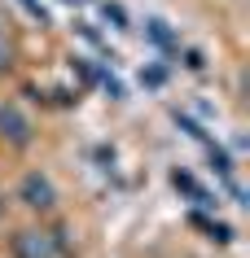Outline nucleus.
Instances as JSON below:
<instances>
[{
	"label": "nucleus",
	"mask_w": 250,
	"mask_h": 258,
	"mask_svg": "<svg viewBox=\"0 0 250 258\" xmlns=\"http://www.w3.org/2000/svg\"><path fill=\"white\" fill-rule=\"evenodd\" d=\"M18 202L31 206V210H53V206H57L53 179L44 175V171H27V175H22V184H18Z\"/></svg>",
	"instance_id": "f257e3e1"
},
{
	"label": "nucleus",
	"mask_w": 250,
	"mask_h": 258,
	"mask_svg": "<svg viewBox=\"0 0 250 258\" xmlns=\"http://www.w3.org/2000/svg\"><path fill=\"white\" fill-rule=\"evenodd\" d=\"M0 140H9V145H31V118L22 114L18 105H0Z\"/></svg>",
	"instance_id": "f03ea898"
},
{
	"label": "nucleus",
	"mask_w": 250,
	"mask_h": 258,
	"mask_svg": "<svg viewBox=\"0 0 250 258\" xmlns=\"http://www.w3.org/2000/svg\"><path fill=\"white\" fill-rule=\"evenodd\" d=\"M14 258H57L53 236H44V232H14Z\"/></svg>",
	"instance_id": "7ed1b4c3"
},
{
	"label": "nucleus",
	"mask_w": 250,
	"mask_h": 258,
	"mask_svg": "<svg viewBox=\"0 0 250 258\" xmlns=\"http://www.w3.org/2000/svg\"><path fill=\"white\" fill-rule=\"evenodd\" d=\"M193 228H202L211 236V241H233V228H228V223H220V219H202V215H193Z\"/></svg>",
	"instance_id": "20e7f679"
},
{
	"label": "nucleus",
	"mask_w": 250,
	"mask_h": 258,
	"mask_svg": "<svg viewBox=\"0 0 250 258\" xmlns=\"http://www.w3.org/2000/svg\"><path fill=\"white\" fill-rule=\"evenodd\" d=\"M211 166H215V171H220L224 179H233V162H228V153H224V149H215V145H211Z\"/></svg>",
	"instance_id": "39448f33"
},
{
	"label": "nucleus",
	"mask_w": 250,
	"mask_h": 258,
	"mask_svg": "<svg viewBox=\"0 0 250 258\" xmlns=\"http://www.w3.org/2000/svg\"><path fill=\"white\" fill-rule=\"evenodd\" d=\"M145 31H149V40H154V44H163V48H171V31H167V22H158V18H154V22H149Z\"/></svg>",
	"instance_id": "423d86ee"
},
{
	"label": "nucleus",
	"mask_w": 250,
	"mask_h": 258,
	"mask_svg": "<svg viewBox=\"0 0 250 258\" xmlns=\"http://www.w3.org/2000/svg\"><path fill=\"white\" fill-rule=\"evenodd\" d=\"M106 18H110V22H114L119 31H127V14L119 9V5H110V0H106Z\"/></svg>",
	"instance_id": "0eeeda50"
},
{
	"label": "nucleus",
	"mask_w": 250,
	"mask_h": 258,
	"mask_svg": "<svg viewBox=\"0 0 250 258\" xmlns=\"http://www.w3.org/2000/svg\"><path fill=\"white\" fill-rule=\"evenodd\" d=\"M176 122H180V127H184V132H189L193 140H207V132H202V127H197L193 118H184V114H176Z\"/></svg>",
	"instance_id": "6e6552de"
},
{
	"label": "nucleus",
	"mask_w": 250,
	"mask_h": 258,
	"mask_svg": "<svg viewBox=\"0 0 250 258\" xmlns=\"http://www.w3.org/2000/svg\"><path fill=\"white\" fill-rule=\"evenodd\" d=\"M9 66H14V53H9V44H5V35H0V75H5Z\"/></svg>",
	"instance_id": "1a4fd4ad"
},
{
	"label": "nucleus",
	"mask_w": 250,
	"mask_h": 258,
	"mask_svg": "<svg viewBox=\"0 0 250 258\" xmlns=\"http://www.w3.org/2000/svg\"><path fill=\"white\" fill-rule=\"evenodd\" d=\"M140 79L149 83V88H163V79H167V75H163V70H145V75H140Z\"/></svg>",
	"instance_id": "9d476101"
},
{
	"label": "nucleus",
	"mask_w": 250,
	"mask_h": 258,
	"mask_svg": "<svg viewBox=\"0 0 250 258\" xmlns=\"http://www.w3.org/2000/svg\"><path fill=\"white\" fill-rule=\"evenodd\" d=\"M184 66H189V70H202L207 61H202V53H184Z\"/></svg>",
	"instance_id": "9b49d317"
},
{
	"label": "nucleus",
	"mask_w": 250,
	"mask_h": 258,
	"mask_svg": "<svg viewBox=\"0 0 250 258\" xmlns=\"http://www.w3.org/2000/svg\"><path fill=\"white\" fill-rule=\"evenodd\" d=\"M106 92H110V96H114V101H123V88H119V83H114V79H110V75H106Z\"/></svg>",
	"instance_id": "f8f14e48"
}]
</instances>
